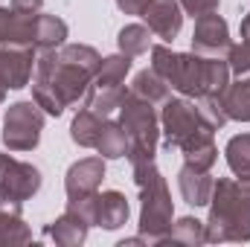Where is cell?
Here are the masks:
<instances>
[{
	"label": "cell",
	"instance_id": "603a6c76",
	"mask_svg": "<svg viewBox=\"0 0 250 247\" xmlns=\"http://www.w3.org/2000/svg\"><path fill=\"white\" fill-rule=\"evenodd\" d=\"M32 242V230L26 227L21 212H0V247H21Z\"/></svg>",
	"mask_w": 250,
	"mask_h": 247
},
{
	"label": "cell",
	"instance_id": "83f0119b",
	"mask_svg": "<svg viewBox=\"0 0 250 247\" xmlns=\"http://www.w3.org/2000/svg\"><path fill=\"white\" fill-rule=\"evenodd\" d=\"M59 56H62L64 62L87 70L90 76H96L99 67H102V56L93 47H87V44H64V47H59Z\"/></svg>",
	"mask_w": 250,
	"mask_h": 247
},
{
	"label": "cell",
	"instance_id": "4fadbf2b",
	"mask_svg": "<svg viewBox=\"0 0 250 247\" xmlns=\"http://www.w3.org/2000/svg\"><path fill=\"white\" fill-rule=\"evenodd\" d=\"M212 175L204 172V169H192V166H181L178 172V189H181V198L187 201L189 206H207L209 198H212Z\"/></svg>",
	"mask_w": 250,
	"mask_h": 247
},
{
	"label": "cell",
	"instance_id": "3957f363",
	"mask_svg": "<svg viewBox=\"0 0 250 247\" xmlns=\"http://www.w3.org/2000/svg\"><path fill=\"white\" fill-rule=\"evenodd\" d=\"M120 125L128 134V154H125L128 163L131 166L151 163L160 143V114L154 111V105L125 90L120 102Z\"/></svg>",
	"mask_w": 250,
	"mask_h": 247
},
{
	"label": "cell",
	"instance_id": "2e32d148",
	"mask_svg": "<svg viewBox=\"0 0 250 247\" xmlns=\"http://www.w3.org/2000/svg\"><path fill=\"white\" fill-rule=\"evenodd\" d=\"M67 23H64L59 15H44L38 12L35 18V50L44 53V50H59L67 44Z\"/></svg>",
	"mask_w": 250,
	"mask_h": 247
},
{
	"label": "cell",
	"instance_id": "6da1fadb",
	"mask_svg": "<svg viewBox=\"0 0 250 247\" xmlns=\"http://www.w3.org/2000/svg\"><path fill=\"white\" fill-rule=\"evenodd\" d=\"M207 242H250V175L248 178H218L209 198Z\"/></svg>",
	"mask_w": 250,
	"mask_h": 247
},
{
	"label": "cell",
	"instance_id": "74e56055",
	"mask_svg": "<svg viewBox=\"0 0 250 247\" xmlns=\"http://www.w3.org/2000/svg\"><path fill=\"white\" fill-rule=\"evenodd\" d=\"M6 90H9V87H6V82H3V79H0V105H3V102H6Z\"/></svg>",
	"mask_w": 250,
	"mask_h": 247
},
{
	"label": "cell",
	"instance_id": "f546056e",
	"mask_svg": "<svg viewBox=\"0 0 250 247\" xmlns=\"http://www.w3.org/2000/svg\"><path fill=\"white\" fill-rule=\"evenodd\" d=\"M178 64H181V53L169 50L166 44H154V47H151V70H154L157 76H163L169 84L175 82Z\"/></svg>",
	"mask_w": 250,
	"mask_h": 247
},
{
	"label": "cell",
	"instance_id": "8fae6325",
	"mask_svg": "<svg viewBox=\"0 0 250 247\" xmlns=\"http://www.w3.org/2000/svg\"><path fill=\"white\" fill-rule=\"evenodd\" d=\"M102 181H105V157H84V160H76V163L67 169V175H64L67 201H70V198H84V195L99 192Z\"/></svg>",
	"mask_w": 250,
	"mask_h": 247
},
{
	"label": "cell",
	"instance_id": "8d00e7d4",
	"mask_svg": "<svg viewBox=\"0 0 250 247\" xmlns=\"http://www.w3.org/2000/svg\"><path fill=\"white\" fill-rule=\"evenodd\" d=\"M239 32H242V41H250V12L242 18V26H239Z\"/></svg>",
	"mask_w": 250,
	"mask_h": 247
},
{
	"label": "cell",
	"instance_id": "ba28073f",
	"mask_svg": "<svg viewBox=\"0 0 250 247\" xmlns=\"http://www.w3.org/2000/svg\"><path fill=\"white\" fill-rule=\"evenodd\" d=\"M233 47L230 41V26L218 12L201 15L195 18V29H192V53L201 56H227V50Z\"/></svg>",
	"mask_w": 250,
	"mask_h": 247
},
{
	"label": "cell",
	"instance_id": "277c9868",
	"mask_svg": "<svg viewBox=\"0 0 250 247\" xmlns=\"http://www.w3.org/2000/svg\"><path fill=\"white\" fill-rule=\"evenodd\" d=\"M227 84H230V64L224 56L181 53V64L172 82L178 93L198 99L204 93H224Z\"/></svg>",
	"mask_w": 250,
	"mask_h": 247
},
{
	"label": "cell",
	"instance_id": "cb8c5ba5",
	"mask_svg": "<svg viewBox=\"0 0 250 247\" xmlns=\"http://www.w3.org/2000/svg\"><path fill=\"white\" fill-rule=\"evenodd\" d=\"M227 166L236 178H248L250 175V134H236L230 137L227 148H224Z\"/></svg>",
	"mask_w": 250,
	"mask_h": 247
},
{
	"label": "cell",
	"instance_id": "7c38bea8",
	"mask_svg": "<svg viewBox=\"0 0 250 247\" xmlns=\"http://www.w3.org/2000/svg\"><path fill=\"white\" fill-rule=\"evenodd\" d=\"M212 128H207V125H201L189 140L181 143V154H184V163L192 166V169H204V172H209L212 166H215V160H218V148H215V140H212Z\"/></svg>",
	"mask_w": 250,
	"mask_h": 247
},
{
	"label": "cell",
	"instance_id": "8992f818",
	"mask_svg": "<svg viewBox=\"0 0 250 247\" xmlns=\"http://www.w3.org/2000/svg\"><path fill=\"white\" fill-rule=\"evenodd\" d=\"M201 117L198 108L189 99H166L163 111H160V131L166 134V151H178L181 143L189 140L198 128H201Z\"/></svg>",
	"mask_w": 250,
	"mask_h": 247
},
{
	"label": "cell",
	"instance_id": "ac0fdd59",
	"mask_svg": "<svg viewBox=\"0 0 250 247\" xmlns=\"http://www.w3.org/2000/svg\"><path fill=\"white\" fill-rule=\"evenodd\" d=\"M125 96L123 84H93L90 82V90H87V105L93 114H99L102 120H108L114 111H120V102Z\"/></svg>",
	"mask_w": 250,
	"mask_h": 247
},
{
	"label": "cell",
	"instance_id": "e0dca14e",
	"mask_svg": "<svg viewBox=\"0 0 250 247\" xmlns=\"http://www.w3.org/2000/svg\"><path fill=\"white\" fill-rule=\"evenodd\" d=\"M169 87L172 84L163 76H157L151 67L148 70H140L134 76V82H131V93L140 96V99H146V102H151V105H163L169 99Z\"/></svg>",
	"mask_w": 250,
	"mask_h": 247
},
{
	"label": "cell",
	"instance_id": "30bf717a",
	"mask_svg": "<svg viewBox=\"0 0 250 247\" xmlns=\"http://www.w3.org/2000/svg\"><path fill=\"white\" fill-rule=\"evenodd\" d=\"M140 18H143L146 26H148L157 38H163L166 44L175 41L178 32H181V26H184V9H181L178 0H148L146 9L140 12Z\"/></svg>",
	"mask_w": 250,
	"mask_h": 247
},
{
	"label": "cell",
	"instance_id": "d6986e66",
	"mask_svg": "<svg viewBox=\"0 0 250 247\" xmlns=\"http://www.w3.org/2000/svg\"><path fill=\"white\" fill-rule=\"evenodd\" d=\"M224 111L236 123H250V79H236L221 93Z\"/></svg>",
	"mask_w": 250,
	"mask_h": 247
},
{
	"label": "cell",
	"instance_id": "44dd1931",
	"mask_svg": "<svg viewBox=\"0 0 250 247\" xmlns=\"http://www.w3.org/2000/svg\"><path fill=\"white\" fill-rule=\"evenodd\" d=\"M96 151H99V157H105V160H120V157H125V154H128V134H125L123 125L105 120L102 134H99V140H96Z\"/></svg>",
	"mask_w": 250,
	"mask_h": 247
},
{
	"label": "cell",
	"instance_id": "d6a6232c",
	"mask_svg": "<svg viewBox=\"0 0 250 247\" xmlns=\"http://www.w3.org/2000/svg\"><path fill=\"white\" fill-rule=\"evenodd\" d=\"M184 15H192V18H201V15H209V12H218V3L221 0H178Z\"/></svg>",
	"mask_w": 250,
	"mask_h": 247
},
{
	"label": "cell",
	"instance_id": "9c48e42d",
	"mask_svg": "<svg viewBox=\"0 0 250 247\" xmlns=\"http://www.w3.org/2000/svg\"><path fill=\"white\" fill-rule=\"evenodd\" d=\"M35 47H12L0 44V79L6 82L9 90H21L32 82L35 70Z\"/></svg>",
	"mask_w": 250,
	"mask_h": 247
},
{
	"label": "cell",
	"instance_id": "ffe728a7",
	"mask_svg": "<svg viewBox=\"0 0 250 247\" xmlns=\"http://www.w3.org/2000/svg\"><path fill=\"white\" fill-rule=\"evenodd\" d=\"M102 125H105V120L99 114H93L90 108H84L70 123V140L76 145H82V148H96V140L102 134Z\"/></svg>",
	"mask_w": 250,
	"mask_h": 247
},
{
	"label": "cell",
	"instance_id": "f1b7e54d",
	"mask_svg": "<svg viewBox=\"0 0 250 247\" xmlns=\"http://www.w3.org/2000/svg\"><path fill=\"white\" fill-rule=\"evenodd\" d=\"M131 70V59L125 53H114V56H105L99 73L93 76V84H123L125 76Z\"/></svg>",
	"mask_w": 250,
	"mask_h": 247
},
{
	"label": "cell",
	"instance_id": "1f68e13d",
	"mask_svg": "<svg viewBox=\"0 0 250 247\" xmlns=\"http://www.w3.org/2000/svg\"><path fill=\"white\" fill-rule=\"evenodd\" d=\"M67 209H70L73 215H79L87 227H93V224H96V212H99V192L84 195V198H70V201H67Z\"/></svg>",
	"mask_w": 250,
	"mask_h": 247
},
{
	"label": "cell",
	"instance_id": "52a82bcc",
	"mask_svg": "<svg viewBox=\"0 0 250 247\" xmlns=\"http://www.w3.org/2000/svg\"><path fill=\"white\" fill-rule=\"evenodd\" d=\"M41 169L23 160H15L12 154H0V195L15 201H29L41 189Z\"/></svg>",
	"mask_w": 250,
	"mask_h": 247
},
{
	"label": "cell",
	"instance_id": "836d02e7",
	"mask_svg": "<svg viewBox=\"0 0 250 247\" xmlns=\"http://www.w3.org/2000/svg\"><path fill=\"white\" fill-rule=\"evenodd\" d=\"M44 6V0H12V12H21V15H38Z\"/></svg>",
	"mask_w": 250,
	"mask_h": 247
},
{
	"label": "cell",
	"instance_id": "5bb4252c",
	"mask_svg": "<svg viewBox=\"0 0 250 247\" xmlns=\"http://www.w3.org/2000/svg\"><path fill=\"white\" fill-rule=\"evenodd\" d=\"M131 215V206H128V198L117 189H108V192H99V212H96V227L102 230H120Z\"/></svg>",
	"mask_w": 250,
	"mask_h": 247
},
{
	"label": "cell",
	"instance_id": "484cf974",
	"mask_svg": "<svg viewBox=\"0 0 250 247\" xmlns=\"http://www.w3.org/2000/svg\"><path fill=\"white\" fill-rule=\"evenodd\" d=\"M166 242L198 247V245L207 242V227H204V221H198V218H192V215H184V218H178V221L172 224V233H169Z\"/></svg>",
	"mask_w": 250,
	"mask_h": 247
},
{
	"label": "cell",
	"instance_id": "e575fe53",
	"mask_svg": "<svg viewBox=\"0 0 250 247\" xmlns=\"http://www.w3.org/2000/svg\"><path fill=\"white\" fill-rule=\"evenodd\" d=\"M114 3H117V9L125 12V15H140L148 0H114Z\"/></svg>",
	"mask_w": 250,
	"mask_h": 247
},
{
	"label": "cell",
	"instance_id": "d4e9b609",
	"mask_svg": "<svg viewBox=\"0 0 250 247\" xmlns=\"http://www.w3.org/2000/svg\"><path fill=\"white\" fill-rule=\"evenodd\" d=\"M35 18H38V15L12 12L9 29H6V41H3V44H12V47H35Z\"/></svg>",
	"mask_w": 250,
	"mask_h": 247
},
{
	"label": "cell",
	"instance_id": "4316f807",
	"mask_svg": "<svg viewBox=\"0 0 250 247\" xmlns=\"http://www.w3.org/2000/svg\"><path fill=\"white\" fill-rule=\"evenodd\" d=\"M195 108H198L201 123L207 125V128H212V131L224 128L227 120H230V117H227V111H224L221 93H204V96H198V99H195Z\"/></svg>",
	"mask_w": 250,
	"mask_h": 247
},
{
	"label": "cell",
	"instance_id": "d590c367",
	"mask_svg": "<svg viewBox=\"0 0 250 247\" xmlns=\"http://www.w3.org/2000/svg\"><path fill=\"white\" fill-rule=\"evenodd\" d=\"M9 18H12V9L0 6V44L6 41V29H9Z\"/></svg>",
	"mask_w": 250,
	"mask_h": 247
},
{
	"label": "cell",
	"instance_id": "5b68a950",
	"mask_svg": "<svg viewBox=\"0 0 250 247\" xmlns=\"http://www.w3.org/2000/svg\"><path fill=\"white\" fill-rule=\"evenodd\" d=\"M44 111L35 99H23L6 108L3 114V145L9 151H32L41 143Z\"/></svg>",
	"mask_w": 250,
	"mask_h": 247
},
{
	"label": "cell",
	"instance_id": "4dcf8cb0",
	"mask_svg": "<svg viewBox=\"0 0 250 247\" xmlns=\"http://www.w3.org/2000/svg\"><path fill=\"white\" fill-rule=\"evenodd\" d=\"M227 64H230V76L236 79H250V41L233 44L227 50Z\"/></svg>",
	"mask_w": 250,
	"mask_h": 247
},
{
	"label": "cell",
	"instance_id": "9a60e30c",
	"mask_svg": "<svg viewBox=\"0 0 250 247\" xmlns=\"http://www.w3.org/2000/svg\"><path fill=\"white\" fill-rule=\"evenodd\" d=\"M87 230H90V227H87L79 215H73L70 209H64L62 215L47 227V236H50L59 247H79V245H84Z\"/></svg>",
	"mask_w": 250,
	"mask_h": 247
},
{
	"label": "cell",
	"instance_id": "7402d4cb",
	"mask_svg": "<svg viewBox=\"0 0 250 247\" xmlns=\"http://www.w3.org/2000/svg\"><path fill=\"white\" fill-rule=\"evenodd\" d=\"M151 29L146 26V23H128L120 29V35H117V47H120V53H125L128 59H137V56H143V53H148L151 50Z\"/></svg>",
	"mask_w": 250,
	"mask_h": 247
},
{
	"label": "cell",
	"instance_id": "7a4b0ae2",
	"mask_svg": "<svg viewBox=\"0 0 250 247\" xmlns=\"http://www.w3.org/2000/svg\"><path fill=\"white\" fill-rule=\"evenodd\" d=\"M131 172H134V184L140 192V236L148 245H163L175 224V206H172L166 178L160 175L154 160L131 166Z\"/></svg>",
	"mask_w": 250,
	"mask_h": 247
}]
</instances>
